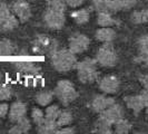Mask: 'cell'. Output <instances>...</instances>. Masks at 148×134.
Segmentation results:
<instances>
[{
    "label": "cell",
    "instance_id": "obj_19",
    "mask_svg": "<svg viewBox=\"0 0 148 134\" xmlns=\"http://www.w3.org/2000/svg\"><path fill=\"white\" fill-rule=\"evenodd\" d=\"M31 127V124H30L29 119L22 117L19 121L16 122V124L14 126L9 130V133L10 134H22V133H28V131Z\"/></svg>",
    "mask_w": 148,
    "mask_h": 134
},
{
    "label": "cell",
    "instance_id": "obj_35",
    "mask_svg": "<svg viewBox=\"0 0 148 134\" xmlns=\"http://www.w3.org/2000/svg\"><path fill=\"white\" fill-rule=\"evenodd\" d=\"M84 1H85V0H66V3L69 7L76 8V7L82 6V3H84Z\"/></svg>",
    "mask_w": 148,
    "mask_h": 134
},
{
    "label": "cell",
    "instance_id": "obj_9",
    "mask_svg": "<svg viewBox=\"0 0 148 134\" xmlns=\"http://www.w3.org/2000/svg\"><path fill=\"white\" fill-rule=\"evenodd\" d=\"M12 12L20 22L28 21L31 17V9L29 3L25 0H17L12 3Z\"/></svg>",
    "mask_w": 148,
    "mask_h": 134
},
{
    "label": "cell",
    "instance_id": "obj_22",
    "mask_svg": "<svg viewBox=\"0 0 148 134\" xmlns=\"http://www.w3.org/2000/svg\"><path fill=\"white\" fill-rule=\"evenodd\" d=\"M17 50V47L16 45L8 40V39H3V40H0V56H10V55H14Z\"/></svg>",
    "mask_w": 148,
    "mask_h": 134
},
{
    "label": "cell",
    "instance_id": "obj_33",
    "mask_svg": "<svg viewBox=\"0 0 148 134\" xmlns=\"http://www.w3.org/2000/svg\"><path fill=\"white\" fill-rule=\"evenodd\" d=\"M11 89L7 86H0V102L8 101L11 97Z\"/></svg>",
    "mask_w": 148,
    "mask_h": 134
},
{
    "label": "cell",
    "instance_id": "obj_27",
    "mask_svg": "<svg viewBox=\"0 0 148 134\" xmlns=\"http://www.w3.org/2000/svg\"><path fill=\"white\" fill-rule=\"evenodd\" d=\"M114 125H115V132L117 134H127L132 130V125L125 119H119L118 122H116Z\"/></svg>",
    "mask_w": 148,
    "mask_h": 134
},
{
    "label": "cell",
    "instance_id": "obj_6",
    "mask_svg": "<svg viewBox=\"0 0 148 134\" xmlns=\"http://www.w3.org/2000/svg\"><path fill=\"white\" fill-rule=\"evenodd\" d=\"M65 20H66L65 11L47 7L44 14V21L48 28L53 30L61 29L65 25Z\"/></svg>",
    "mask_w": 148,
    "mask_h": 134
},
{
    "label": "cell",
    "instance_id": "obj_10",
    "mask_svg": "<svg viewBox=\"0 0 148 134\" xmlns=\"http://www.w3.org/2000/svg\"><path fill=\"white\" fill-rule=\"evenodd\" d=\"M120 87L119 79L114 75H108L99 82V89L105 94H116Z\"/></svg>",
    "mask_w": 148,
    "mask_h": 134
},
{
    "label": "cell",
    "instance_id": "obj_15",
    "mask_svg": "<svg viewBox=\"0 0 148 134\" xmlns=\"http://www.w3.org/2000/svg\"><path fill=\"white\" fill-rule=\"evenodd\" d=\"M14 66L21 73L25 74H38L41 70V67L38 66L37 64L32 63V61H17L14 64Z\"/></svg>",
    "mask_w": 148,
    "mask_h": 134
},
{
    "label": "cell",
    "instance_id": "obj_25",
    "mask_svg": "<svg viewBox=\"0 0 148 134\" xmlns=\"http://www.w3.org/2000/svg\"><path fill=\"white\" fill-rule=\"evenodd\" d=\"M97 23L100 27H111L116 25V20L111 17V14L109 12H99L97 18Z\"/></svg>",
    "mask_w": 148,
    "mask_h": 134
},
{
    "label": "cell",
    "instance_id": "obj_20",
    "mask_svg": "<svg viewBox=\"0 0 148 134\" xmlns=\"http://www.w3.org/2000/svg\"><path fill=\"white\" fill-rule=\"evenodd\" d=\"M38 127V133L41 134H50V133H56V131L58 130V124L56 121H51V119H45L42 123H40Z\"/></svg>",
    "mask_w": 148,
    "mask_h": 134
},
{
    "label": "cell",
    "instance_id": "obj_28",
    "mask_svg": "<svg viewBox=\"0 0 148 134\" xmlns=\"http://www.w3.org/2000/svg\"><path fill=\"white\" fill-rule=\"evenodd\" d=\"M53 94L51 92H41L36 96V102L41 106H48L52 102Z\"/></svg>",
    "mask_w": 148,
    "mask_h": 134
},
{
    "label": "cell",
    "instance_id": "obj_2",
    "mask_svg": "<svg viewBox=\"0 0 148 134\" xmlns=\"http://www.w3.org/2000/svg\"><path fill=\"white\" fill-rule=\"evenodd\" d=\"M77 74L79 81L84 84L95 82L97 79V60L91 58H85L84 60L77 63Z\"/></svg>",
    "mask_w": 148,
    "mask_h": 134
},
{
    "label": "cell",
    "instance_id": "obj_11",
    "mask_svg": "<svg viewBox=\"0 0 148 134\" xmlns=\"http://www.w3.org/2000/svg\"><path fill=\"white\" fill-rule=\"evenodd\" d=\"M100 116L106 121H108L111 124H115L119 119H124V110L119 104L114 103L109 107H107L105 111L101 112Z\"/></svg>",
    "mask_w": 148,
    "mask_h": 134
},
{
    "label": "cell",
    "instance_id": "obj_37",
    "mask_svg": "<svg viewBox=\"0 0 148 134\" xmlns=\"http://www.w3.org/2000/svg\"><path fill=\"white\" fill-rule=\"evenodd\" d=\"M139 81H140V83L143 84L144 88L148 89V74L144 75V76H140V77H139Z\"/></svg>",
    "mask_w": 148,
    "mask_h": 134
},
{
    "label": "cell",
    "instance_id": "obj_1",
    "mask_svg": "<svg viewBox=\"0 0 148 134\" xmlns=\"http://www.w3.org/2000/svg\"><path fill=\"white\" fill-rule=\"evenodd\" d=\"M52 66L59 73H67L77 65L76 55L69 49H57L51 55Z\"/></svg>",
    "mask_w": 148,
    "mask_h": 134
},
{
    "label": "cell",
    "instance_id": "obj_5",
    "mask_svg": "<svg viewBox=\"0 0 148 134\" xmlns=\"http://www.w3.org/2000/svg\"><path fill=\"white\" fill-rule=\"evenodd\" d=\"M117 54L114 45L109 43H104V45L98 49L96 55V60L99 65L104 67H114L117 64Z\"/></svg>",
    "mask_w": 148,
    "mask_h": 134
},
{
    "label": "cell",
    "instance_id": "obj_7",
    "mask_svg": "<svg viewBox=\"0 0 148 134\" xmlns=\"http://www.w3.org/2000/svg\"><path fill=\"white\" fill-rule=\"evenodd\" d=\"M19 20L6 3H0V32L10 31L18 27Z\"/></svg>",
    "mask_w": 148,
    "mask_h": 134
},
{
    "label": "cell",
    "instance_id": "obj_30",
    "mask_svg": "<svg viewBox=\"0 0 148 134\" xmlns=\"http://www.w3.org/2000/svg\"><path fill=\"white\" fill-rule=\"evenodd\" d=\"M59 113H60L59 106H57V105L47 106V108H46V111H45V119L56 121L57 117L59 116Z\"/></svg>",
    "mask_w": 148,
    "mask_h": 134
},
{
    "label": "cell",
    "instance_id": "obj_16",
    "mask_svg": "<svg viewBox=\"0 0 148 134\" xmlns=\"http://www.w3.org/2000/svg\"><path fill=\"white\" fill-rule=\"evenodd\" d=\"M125 103H126L127 107L133 110L136 114L145 107V103L141 95H133V96H126L125 97Z\"/></svg>",
    "mask_w": 148,
    "mask_h": 134
},
{
    "label": "cell",
    "instance_id": "obj_24",
    "mask_svg": "<svg viewBox=\"0 0 148 134\" xmlns=\"http://www.w3.org/2000/svg\"><path fill=\"white\" fill-rule=\"evenodd\" d=\"M130 20L135 25L146 23L148 21V9H143V10L134 11L132 16H130Z\"/></svg>",
    "mask_w": 148,
    "mask_h": 134
},
{
    "label": "cell",
    "instance_id": "obj_32",
    "mask_svg": "<svg viewBox=\"0 0 148 134\" xmlns=\"http://www.w3.org/2000/svg\"><path fill=\"white\" fill-rule=\"evenodd\" d=\"M66 0H48L47 1V7L58 9L61 11L66 10Z\"/></svg>",
    "mask_w": 148,
    "mask_h": 134
},
{
    "label": "cell",
    "instance_id": "obj_36",
    "mask_svg": "<svg viewBox=\"0 0 148 134\" xmlns=\"http://www.w3.org/2000/svg\"><path fill=\"white\" fill-rule=\"evenodd\" d=\"M56 133L58 134H74L75 133V130L73 127H64L60 128V130H57Z\"/></svg>",
    "mask_w": 148,
    "mask_h": 134
},
{
    "label": "cell",
    "instance_id": "obj_8",
    "mask_svg": "<svg viewBox=\"0 0 148 134\" xmlns=\"http://www.w3.org/2000/svg\"><path fill=\"white\" fill-rule=\"evenodd\" d=\"M90 40L86 35L82 34H75L68 40V46H69V50L74 52L75 55L82 54L88 49Z\"/></svg>",
    "mask_w": 148,
    "mask_h": 134
},
{
    "label": "cell",
    "instance_id": "obj_39",
    "mask_svg": "<svg viewBox=\"0 0 148 134\" xmlns=\"http://www.w3.org/2000/svg\"><path fill=\"white\" fill-rule=\"evenodd\" d=\"M147 110H146V113H147V117H148V107H146Z\"/></svg>",
    "mask_w": 148,
    "mask_h": 134
},
{
    "label": "cell",
    "instance_id": "obj_31",
    "mask_svg": "<svg viewBox=\"0 0 148 134\" xmlns=\"http://www.w3.org/2000/svg\"><path fill=\"white\" fill-rule=\"evenodd\" d=\"M31 119L35 122L36 125H39L40 123H42L45 119V113L40 108H32L31 111Z\"/></svg>",
    "mask_w": 148,
    "mask_h": 134
},
{
    "label": "cell",
    "instance_id": "obj_26",
    "mask_svg": "<svg viewBox=\"0 0 148 134\" xmlns=\"http://www.w3.org/2000/svg\"><path fill=\"white\" fill-rule=\"evenodd\" d=\"M56 122H57V124H58L59 127L66 126V125L68 126L73 122V115H71L70 112L68 111H60L59 116L57 117Z\"/></svg>",
    "mask_w": 148,
    "mask_h": 134
},
{
    "label": "cell",
    "instance_id": "obj_18",
    "mask_svg": "<svg viewBox=\"0 0 148 134\" xmlns=\"http://www.w3.org/2000/svg\"><path fill=\"white\" fill-rule=\"evenodd\" d=\"M92 5L94 8L96 9V11L99 12H116L115 7H114V1L112 0H92Z\"/></svg>",
    "mask_w": 148,
    "mask_h": 134
},
{
    "label": "cell",
    "instance_id": "obj_17",
    "mask_svg": "<svg viewBox=\"0 0 148 134\" xmlns=\"http://www.w3.org/2000/svg\"><path fill=\"white\" fill-rule=\"evenodd\" d=\"M95 37L101 43H109L116 38V31L110 27H101L96 30Z\"/></svg>",
    "mask_w": 148,
    "mask_h": 134
},
{
    "label": "cell",
    "instance_id": "obj_4",
    "mask_svg": "<svg viewBox=\"0 0 148 134\" xmlns=\"http://www.w3.org/2000/svg\"><path fill=\"white\" fill-rule=\"evenodd\" d=\"M58 49V43L56 39L49 36H38L32 43V52L37 55H49L51 56Z\"/></svg>",
    "mask_w": 148,
    "mask_h": 134
},
{
    "label": "cell",
    "instance_id": "obj_34",
    "mask_svg": "<svg viewBox=\"0 0 148 134\" xmlns=\"http://www.w3.org/2000/svg\"><path fill=\"white\" fill-rule=\"evenodd\" d=\"M9 112V106L6 103H0V119L6 117V115Z\"/></svg>",
    "mask_w": 148,
    "mask_h": 134
},
{
    "label": "cell",
    "instance_id": "obj_29",
    "mask_svg": "<svg viewBox=\"0 0 148 134\" xmlns=\"http://www.w3.org/2000/svg\"><path fill=\"white\" fill-rule=\"evenodd\" d=\"M112 1H114V7L116 11L127 10L136 5V0H112Z\"/></svg>",
    "mask_w": 148,
    "mask_h": 134
},
{
    "label": "cell",
    "instance_id": "obj_38",
    "mask_svg": "<svg viewBox=\"0 0 148 134\" xmlns=\"http://www.w3.org/2000/svg\"><path fill=\"white\" fill-rule=\"evenodd\" d=\"M141 96H143L144 103H145V107H148V89H145L141 93Z\"/></svg>",
    "mask_w": 148,
    "mask_h": 134
},
{
    "label": "cell",
    "instance_id": "obj_23",
    "mask_svg": "<svg viewBox=\"0 0 148 134\" xmlns=\"http://www.w3.org/2000/svg\"><path fill=\"white\" fill-rule=\"evenodd\" d=\"M89 17H90V14H89L88 9H78V10L71 12V18L78 25H84V23L88 22Z\"/></svg>",
    "mask_w": 148,
    "mask_h": 134
},
{
    "label": "cell",
    "instance_id": "obj_14",
    "mask_svg": "<svg viewBox=\"0 0 148 134\" xmlns=\"http://www.w3.org/2000/svg\"><path fill=\"white\" fill-rule=\"evenodd\" d=\"M137 60L148 66V34L138 39V56Z\"/></svg>",
    "mask_w": 148,
    "mask_h": 134
},
{
    "label": "cell",
    "instance_id": "obj_12",
    "mask_svg": "<svg viewBox=\"0 0 148 134\" xmlns=\"http://www.w3.org/2000/svg\"><path fill=\"white\" fill-rule=\"evenodd\" d=\"M26 113H27V106H26V104H23L21 102H16L14 104H11V106L9 107L8 115H9V119L12 123H16L17 121H19L20 119L25 117Z\"/></svg>",
    "mask_w": 148,
    "mask_h": 134
},
{
    "label": "cell",
    "instance_id": "obj_3",
    "mask_svg": "<svg viewBox=\"0 0 148 134\" xmlns=\"http://www.w3.org/2000/svg\"><path fill=\"white\" fill-rule=\"evenodd\" d=\"M55 95L57 96L61 104L67 106L78 97V93L73 83L67 79H62L57 83V86L55 88Z\"/></svg>",
    "mask_w": 148,
    "mask_h": 134
},
{
    "label": "cell",
    "instance_id": "obj_13",
    "mask_svg": "<svg viewBox=\"0 0 148 134\" xmlns=\"http://www.w3.org/2000/svg\"><path fill=\"white\" fill-rule=\"evenodd\" d=\"M114 103H116V102L112 97H107L105 95H97L94 97V99L91 102V107L97 113H101Z\"/></svg>",
    "mask_w": 148,
    "mask_h": 134
},
{
    "label": "cell",
    "instance_id": "obj_21",
    "mask_svg": "<svg viewBox=\"0 0 148 134\" xmlns=\"http://www.w3.org/2000/svg\"><path fill=\"white\" fill-rule=\"evenodd\" d=\"M111 126H112L111 123H109L108 121L103 119L101 116H99V119H97L95 127H94V132H96V133H103V134H110L112 133Z\"/></svg>",
    "mask_w": 148,
    "mask_h": 134
}]
</instances>
